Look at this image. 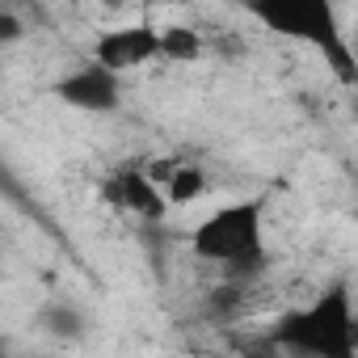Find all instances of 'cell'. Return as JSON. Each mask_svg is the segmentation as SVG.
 Listing matches in <instances>:
<instances>
[{
    "label": "cell",
    "instance_id": "1",
    "mask_svg": "<svg viewBox=\"0 0 358 358\" xmlns=\"http://www.w3.org/2000/svg\"><path fill=\"white\" fill-rule=\"evenodd\" d=\"M262 215H266V203H262V199H241V203H228V207L211 211V215L190 232V253L203 257V262L232 266V270L257 266L262 253H266Z\"/></svg>",
    "mask_w": 358,
    "mask_h": 358
},
{
    "label": "cell",
    "instance_id": "2",
    "mask_svg": "<svg viewBox=\"0 0 358 358\" xmlns=\"http://www.w3.org/2000/svg\"><path fill=\"white\" fill-rule=\"evenodd\" d=\"M278 345L312 358H354V299L345 287L324 291L312 308L291 312L278 324Z\"/></svg>",
    "mask_w": 358,
    "mask_h": 358
},
{
    "label": "cell",
    "instance_id": "3",
    "mask_svg": "<svg viewBox=\"0 0 358 358\" xmlns=\"http://www.w3.org/2000/svg\"><path fill=\"white\" fill-rule=\"evenodd\" d=\"M249 9L270 34L316 47V51H329L345 38L333 13V0H249Z\"/></svg>",
    "mask_w": 358,
    "mask_h": 358
},
{
    "label": "cell",
    "instance_id": "4",
    "mask_svg": "<svg viewBox=\"0 0 358 358\" xmlns=\"http://www.w3.org/2000/svg\"><path fill=\"white\" fill-rule=\"evenodd\" d=\"M152 59H160V30L148 22H131V26H110L93 38V64L110 68V72H135L148 68Z\"/></svg>",
    "mask_w": 358,
    "mask_h": 358
},
{
    "label": "cell",
    "instance_id": "5",
    "mask_svg": "<svg viewBox=\"0 0 358 358\" xmlns=\"http://www.w3.org/2000/svg\"><path fill=\"white\" fill-rule=\"evenodd\" d=\"M118 72H110V68H101V64H85V68H76V72H68L59 85H55V97L59 101H68V106H76V110H85V114H110V110H118V101H122V89H118Z\"/></svg>",
    "mask_w": 358,
    "mask_h": 358
},
{
    "label": "cell",
    "instance_id": "6",
    "mask_svg": "<svg viewBox=\"0 0 358 358\" xmlns=\"http://www.w3.org/2000/svg\"><path fill=\"white\" fill-rule=\"evenodd\" d=\"M101 199H106L114 211L135 215V220H148V224L164 220V211H169L160 186L148 182V173H143V169H122V173H114L110 182L101 186Z\"/></svg>",
    "mask_w": 358,
    "mask_h": 358
},
{
    "label": "cell",
    "instance_id": "7",
    "mask_svg": "<svg viewBox=\"0 0 358 358\" xmlns=\"http://www.w3.org/2000/svg\"><path fill=\"white\" fill-rule=\"evenodd\" d=\"M207 190H211L207 169H203V164H186V160H177V169L169 173V182L160 186V194H164L169 207H190V203H199Z\"/></svg>",
    "mask_w": 358,
    "mask_h": 358
},
{
    "label": "cell",
    "instance_id": "8",
    "mask_svg": "<svg viewBox=\"0 0 358 358\" xmlns=\"http://www.w3.org/2000/svg\"><path fill=\"white\" fill-rule=\"evenodd\" d=\"M160 59H169V64L203 59V34L190 26H160Z\"/></svg>",
    "mask_w": 358,
    "mask_h": 358
},
{
    "label": "cell",
    "instance_id": "9",
    "mask_svg": "<svg viewBox=\"0 0 358 358\" xmlns=\"http://www.w3.org/2000/svg\"><path fill=\"white\" fill-rule=\"evenodd\" d=\"M17 38H22V17L0 13V47H5V43H17Z\"/></svg>",
    "mask_w": 358,
    "mask_h": 358
},
{
    "label": "cell",
    "instance_id": "10",
    "mask_svg": "<svg viewBox=\"0 0 358 358\" xmlns=\"http://www.w3.org/2000/svg\"><path fill=\"white\" fill-rule=\"evenodd\" d=\"M97 5H101V9H110V13H118V9L127 5V0H97Z\"/></svg>",
    "mask_w": 358,
    "mask_h": 358
}]
</instances>
